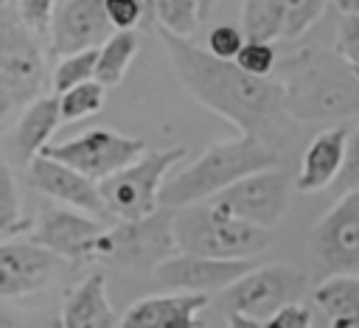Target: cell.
<instances>
[{
	"label": "cell",
	"instance_id": "11",
	"mask_svg": "<svg viewBox=\"0 0 359 328\" xmlns=\"http://www.w3.org/2000/svg\"><path fill=\"white\" fill-rule=\"evenodd\" d=\"M143 151H149L143 140L118 135L112 129H87L79 137H70V140H62L53 146L48 143L42 149V154L73 165L76 171L93 177L95 182H101L104 177L115 174L118 168L135 163Z\"/></svg>",
	"mask_w": 359,
	"mask_h": 328
},
{
	"label": "cell",
	"instance_id": "7",
	"mask_svg": "<svg viewBox=\"0 0 359 328\" xmlns=\"http://www.w3.org/2000/svg\"><path fill=\"white\" fill-rule=\"evenodd\" d=\"M314 275H359V188H348L314 224L309 238Z\"/></svg>",
	"mask_w": 359,
	"mask_h": 328
},
{
	"label": "cell",
	"instance_id": "31",
	"mask_svg": "<svg viewBox=\"0 0 359 328\" xmlns=\"http://www.w3.org/2000/svg\"><path fill=\"white\" fill-rule=\"evenodd\" d=\"M244 39H247V36H244L241 25L224 22V25H216V28L208 34V50L216 53V56H222V59H236V53L241 50Z\"/></svg>",
	"mask_w": 359,
	"mask_h": 328
},
{
	"label": "cell",
	"instance_id": "19",
	"mask_svg": "<svg viewBox=\"0 0 359 328\" xmlns=\"http://www.w3.org/2000/svg\"><path fill=\"white\" fill-rule=\"evenodd\" d=\"M62 121L59 112V95H39L34 98L17 118V126L11 132L8 140V154L14 163L28 165L36 154H42V149L48 146L50 135L56 132Z\"/></svg>",
	"mask_w": 359,
	"mask_h": 328
},
{
	"label": "cell",
	"instance_id": "35",
	"mask_svg": "<svg viewBox=\"0 0 359 328\" xmlns=\"http://www.w3.org/2000/svg\"><path fill=\"white\" fill-rule=\"evenodd\" d=\"M339 14H359V0H331Z\"/></svg>",
	"mask_w": 359,
	"mask_h": 328
},
{
	"label": "cell",
	"instance_id": "23",
	"mask_svg": "<svg viewBox=\"0 0 359 328\" xmlns=\"http://www.w3.org/2000/svg\"><path fill=\"white\" fill-rule=\"evenodd\" d=\"M238 25L247 39H261V42L283 39V31H286L283 0H244Z\"/></svg>",
	"mask_w": 359,
	"mask_h": 328
},
{
	"label": "cell",
	"instance_id": "21",
	"mask_svg": "<svg viewBox=\"0 0 359 328\" xmlns=\"http://www.w3.org/2000/svg\"><path fill=\"white\" fill-rule=\"evenodd\" d=\"M314 306L334 328H359V275H325L311 289Z\"/></svg>",
	"mask_w": 359,
	"mask_h": 328
},
{
	"label": "cell",
	"instance_id": "17",
	"mask_svg": "<svg viewBox=\"0 0 359 328\" xmlns=\"http://www.w3.org/2000/svg\"><path fill=\"white\" fill-rule=\"evenodd\" d=\"M348 126L334 123L314 135L300 157V171L294 177V188L300 193H317L325 191L334 179H339L348 151Z\"/></svg>",
	"mask_w": 359,
	"mask_h": 328
},
{
	"label": "cell",
	"instance_id": "24",
	"mask_svg": "<svg viewBox=\"0 0 359 328\" xmlns=\"http://www.w3.org/2000/svg\"><path fill=\"white\" fill-rule=\"evenodd\" d=\"M104 98H107V87L98 81V78H87L65 93H59V112H62V121H81L87 115H95L101 112L104 107Z\"/></svg>",
	"mask_w": 359,
	"mask_h": 328
},
{
	"label": "cell",
	"instance_id": "15",
	"mask_svg": "<svg viewBox=\"0 0 359 328\" xmlns=\"http://www.w3.org/2000/svg\"><path fill=\"white\" fill-rule=\"evenodd\" d=\"M28 179L39 193L50 196L53 202H62L67 207L84 210V213L98 216V219H109V210L104 205L98 182L93 177L76 171L73 165L62 163V160H53L48 154H36L28 163Z\"/></svg>",
	"mask_w": 359,
	"mask_h": 328
},
{
	"label": "cell",
	"instance_id": "36",
	"mask_svg": "<svg viewBox=\"0 0 359 328\" xmlns=\"http://www.w3.org/2000/svg\"><path fill=\"white\" fill-rule=\"evenodd\" d=\"M216 3H219V0H199V14H202V20H208V17L213 14Z\"/></svg>",
	"mask_w": 359,
	"mask_h": 328
},
{
	"label": "cell",
	"instance_id": "20",
	"mask_svg": "<svg viewBox=\"0 0 359 328\" xmlns=\"http://www.w3.org/2000/svg\"><path fill=\"white\" fill-rule=\"evenodd\" d=\"M59 322L65 328H115L121 325V317L109 306L107 297V275L95 272L87 275L67 297L59 314Z\"/></svg>",
	"mask_w": 359,
	"mask_h": 328
},
{
	"label": "cell",
	"instance_id": "10",
	"mask_svg": "<svg viewBox=\"0 0 359 328\" xmlns=\"http://www.w3.org/2000/svg\"><path fill=\"white\" fill-rule=\"evenodd\" d=\"M306 286V275L292 266H252L224 289L222 303L227 311L247 314L266 325V320L280 306L300 300Z\"/></svg>",
	"mask_w": 359,
	"mask_h": 328
},
{
	"label": "cell",
	"instance_id": "16",
	"mask_svg": "<svg viewBox=\"0 0 359 328\" xmlns=\"http://www.w3.org/2000/svg\"><path fill=\"white\" fill-rule=\"evenodd\" d=\"M59 261V255L34 241L0 244V300L39 292L50 280Z\"/></svg>",
	"mask_w": 359,
	"mask_h": 328
},
{
	"label": "cell",
	"instance_id": "22",
	"mask_svg": "<svg viewBox=\"0 0 359 328\" xmlns=\"http://www.w3.org/2000/svg\"><path fill=\"white\" fill-rule=\"evenodd\" d=\"M137 45H140V39H137L135 28H115L98 48L95 78L104 87H115L126 76V70L137 53Z\"/></svg>",
	"mask_w": 359,
	"mask_h": 328
},
{
	"label": "cell",
	"instance_id": "1",
	"mask_svg": "<svg viewBox=\"0 0 359 328\" xmlns=\"http://www.w3.org/2000/svg\"><path fill=\"white\" fill-rule=\"evenodd\" d=\"M157 34L177 81L194 101L233 123L238 132L261 137L272 149L289 135V123L294 121L286 115L283 84L275 76L247 73L236 59H222L191 36H180L165 28H157Z\"/></svg>",
	"mask_w": 359,
	"mask_h": 328
},
{
	"label": "cell",
	"instance_id": "28",
	"mask_svg": "<svg viewBox=\"0 0 359 328\" xmlns=\"http://www.w3.org/2000/svg\"><path fill=\"white\" fill-rule=\"evenodd\" d=\"M328 0H283L286 8V31L283 39H297L303 36L325 11Z\"/></svg>",
	"mask_w": 359,
	"mask_h": 328
},
{
	"label": "cell",
	"instance_id": "6",
	"mask_svg": "<svg viewBox=\"0 0 359 328\" xmlns=\"http://www.w3.org/2000/svg\"><path fill=\"white\" fill-rule=\"evenodd\" d=\"M185 157L182 146L160 149V151H143L135 163L118 168L115 174L104 177L98 182L104 205L112 219L118 221H137L160 210V191L165 182V174Z\"/></svg>",
	"mask_w": 359,
	"mask_h": 328
},
{
	"label": "cell",
	"instance_id": "8",
	"mask_svg": "<svg viewBox=\"0 0 359 328\" xmlns=\"http://www.w3.org/2000/svg\"><path fill=\"white\" fill-rule=\"evenodd\" d=\"M171 252H177L171 207H160L137 221H118L115 227H107L98 241V261L129 269H154Z\"/></svg>",
	"mask_w": 359,
	"mask_h": 328
},
{
	"label": "cell",
	"instance_id": "9",
	"mask_svg": "<svg viewBox=\"0 0 359 328\" xmlns=\"http://www.w3.org/2000/svg\"><path fill=\"white\" fill-rule=\"evenodd\" d=\"M289 185L292 179L283 165H266L213 193L210 202L236 219L272 230L286 213Z\"/></svg>",
	"mask_w": 359,
	"mask_h": 328
},
{
	"label": "cell",
	"instance_id": "34",
	"mask_svg": "<svg viewBox=\"0 0 359 328\" xmlns=\"http://www.w3.org/2000/svg\"><path fill=\"white\" fill-rule=\"evenodd\" d=\"M339 182L345 188H359V126L348 135V151H345V165H342Z\"/></svg>",
	"mask_w": 359,
	"mask_h": 328
},
{
	"label": "cell",
	"instance_id": "29",
	"mask_svg": "<svg viewBox=\"0 0 359 328\" xmlns=\"http://www.w3.org/2000/svg\"><path fill=\"white\" fill-rule=\"evenodd\" d=\"M236 64L247 73H255V76H272L275 64H278V50L272 48V42L244 39L241 50L236 53Z\"/></svg>",
	"mask_w": 359,
	"mask_h": 328
},
{
	"label": "cell",
	"instance_id": "27",
	"mask_svg": "<svg viewBox=\"0 0 359 328\" xmlns=\"http://www.w3.org/2000/svg\"><path fill=\"white\" fill-rule=\"evenodd\" d=\"M95 59H98V48H87V50L62 56V62L53 70V90L65 93L87 78H95Z\"/></svg>",
	"mask_w": 359,
	"mask_h": 328
},
{
	"label": "cell",
	"instance_id": "12",
	"mask_svg": "<svg viewBox=\"0 0 359 328\" xmlns=\"http://www.w3.org/2000/svg\"><path fill=\"white\" fill-rule=\"evenodd\" d=\"M107 230V219L90 216L84 210L45 207L31 230V241L50 250L62 261L90 264L98 261V241Z\"/></svg>",
	"mask_w": 359,
	"mask_h": 328
},
{
	"label": "cell",
	"instance_id": "2",
	"mask_svg": "<svg viewBox=\"0 0 359 328\" xmlns=\"http://www.w3.org/2000/svg\"><path fill=\"white\" fill-rule=\"evenodd\" d=\"M272 76L283 84V107L294 123H339L359 115V78L334 48L306 45L280 56Z\"/></svg>",
	"mask_w": 359,
	"mask_h": 328
},
{
	"label": "cell",
	"instance_id": "13",
	"mask_svg": "<svg viewBox=\"0 0 359 328\" xmlns=\"http://www.w3.org/2000/svg\"><path fill=\"white\" fill-rule=\"evenodd\" d=\"M255 266L252 258H213L199 252H171L163 258L151 275L160 286L174 292H224L230 283H236L244 272Z\"/></svg>",
	"mask_w": 359,
	"mask_h": 328
},
{
	"label": "cell",
	"instance_id": "5",
	"mask_svg": "<svg viewBox=\"0 0 359 328\" xmlns=\"http://www.w3.org/2000/svg\"><path fill=\"white\" fill-rule=\"evenodd\" d=\"M36 36L17 8L0 3V123L45 93L48 64Z\"/></svg>",
	"mask_w": 359,
	"mask_h": 328
},
{
	"label": "cell",
	"instance_id": "3",
	"mask_svg": "<svg viewBox=\"0 0 359 328\" xmlns=\"http://www.w3.org/2000/svg\"><path fill=\"white\" fill-rule=\"evenodd\" d=\"M278 163H280V154L269 143L241 132L233 140L210 143L194 163H188L174 177H168L160 191V205L174 210L194 202H205L213 193L233 185L236 179Z\"/></svg>",
	"mask_w": 359,
	"mask_h": 328
},
{
	"label": "cell",
	"instance_id": "18",
	"mask_svg": "<svg viewBox=\"0 0 359 328\" xmlns=\"http://www.w3.org/2000/svg\"><path fill=\"white\" fill-rule=\"evenodd\" d=\"M205 306V292L143 297L121 314V328H191Z\"/></svg>",
	"mask_w": 359,
	"mask_h": 328
},
{
	"label": "cell",
	"instance_id": "26",
	"mask_svg": "<svg viewBox=\"0 0 359 328\" xmlns=\"http://www.w3.org/2000/svg\"><path fill=\"white\" fill-rule=\"evenodd\" d=\"M31 227H34V221L20 207L14 174H11L8 163L0 160V233H25Z\"/></svg>",
	"mask_w": 359,
	"mask_h": 328
},
{
	"label": "cell",
	"instance_id": "37",
	"mask_svg": "<svg viewBox=\"0 0 359 328\" xmlns=\"http://www.w3.org/2000/svg\"><path fill=\"white\" fill-rule=\"evenodd\" d=\"M0 325H14V317H8L3 308H0Z\"/></svg>",
	"mask_w": 359,
	"mask_h": 328
},
{
	"label": "cell",
	"instance_id": "25",
	"mask_svg": "<svg viewBox=\"0 0 359 328\" xmlns=\"http://www.w3.org/2000/svg\"><path fill=\"white\" fill-rule=\"evenodd\" d=\"M157 28H165L180 36H194L196 25L202 22L199 0H154Z\"/></svg>",
	"mask_w": 359,
	"mask_h": 328
},
{
	"label": "cell",
	"instance_id": "30",
	"mask_svg": "<svg viewBox=\"0 0 359 328\" xmlns=\"http://www.w3.org/2000/svg\"><path fill=\"white\" fill-rule=\"evenodd\" d=\"M334 50L359 78V14H342V22L334 36Z\"/></svg>",
	"mask_w": 359,
	"mask_h": 328
},
{
	"label": "cell",
	"instance_id": "14",
	"mask_svg": "<svg viewBox=\"0 0 359 328\" xmlns=\"http://www.w3.org/2000/svg\"><path fill=\"white\" fill-rule=\"evenodd\" d=\"M112 31L115 25L104 8V0H56L48 28L56 56L101 48Z\"/></svg>",
	"mask_w": 359,
	"mask_h": 328
},
{
	"label": "cell",
	"instance_id": "4",
	"mask_svg": "<svg viewBox=\"0 0 359 328\" xmlns=\"http://www.w3.org/2000/svg\"><path fill=\"white\" fill-rule=\"evenodd\" d=\"M171 235L177 250L213 258H255L272 241L269 227L250 224L216 207L210 199L171 210Z\"/></svg>",
	"mask_w": 359,
	"mask_h": 328
},
{
	"label": "cell",
	"instance_id": "33",
	"mask_svg": "<svg viewBox=\"0 0 359 328\" xmlns=\"http://www.w3.org/2000/svg\"><path fill=\"white\" fill-rule=\"evenodd\" d=\"M311 320H314L311 308H309L303 300H292V303L280 306V308L266 320V325H269V328H309Z\"/></svg>",
	"mask_w": 359,
	"mask_h": 328
},
{
	"label": "cell",
	"instance_id": "32",
	"mask_svg": "<svg viewBox=\"0 0 359 328\" xmlns=\"http://www.w3.org/2000/svg\"><path fill=\"white\" fill-rule=\"evenodd\" d=\"M53 6H56V0H17L14 3V8L22 17V22L36 34H48L50 17H53Z\"/></svg>",
	"mask_w": 359,
	"mask_h": 328
}]
</instances>
